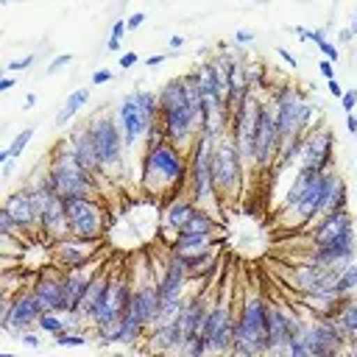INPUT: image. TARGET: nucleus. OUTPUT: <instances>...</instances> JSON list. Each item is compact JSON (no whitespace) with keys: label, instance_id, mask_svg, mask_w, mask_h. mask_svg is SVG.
Here are the masks:
<instances>
[{"label":"nucleus","instance_id":"a19ab883","mask_svg":"<svg viewBox=\"0 0 357 357\" xmlns=\"http://www.w3.org/2000/svg\"><path fill=\"white\" fill-rule=\"evenodd\" d=\"M318 50H321V53H324V59H326V61H332V64L340 59V47H337L335 42H329V39H326V42H321V45H318Z\"/></svg>","mask_w":357,"mask_h":357},{"label":"nucleus","instance_id":"e2e57ef3","mask_svg":"<svg viewBox=\"0 0 357 357\" xmlns=\"http://www.w3.org/2000/svg\"><path fill=\"white\" fill-rule=\"evenodd\" d=\"M112 357H128V354H126V351H114Z\"/></svg>","mask_w":357,"mask_h":357},{"label":"nucleus","instance_id":"c9c22d12","mask_svg":"<svg viewBox=\"0 0 357 357\" xmlns=\"http://www.w3.org/2000/svg\"><path fill=\"white\" fill-rule=\"evenodd\" d=\"M31 139H33V126H25V128L11 139V145H8V162H17V159L22 156V151L28 148Z\"/></svg>","mask_w":357,"mask_h":357},{"label":"nucleus","instance_id":"4c0bfd02","mask_svg":"<svg viewBox=\"0 0 357 357\" xmlns=\"http://www.w3.org/2000/svg\"><path fill=\"white\" fill-rule=\"evenodd\" d=\"M56 346H64V349H78V346H86L89 343V335L86 332H61L53 337Z\"/></svg>","mask_w":357,"mask_h":357},{"label":"nucleus","instance_id":"39448f33","mask_svg":"<svg viewBox=\"0 0 357 357\" xmlns=\"http://www.w3.org/2000/svg\"><path fill=\"white\" fill-rule=\"evenodd\" d=\"M273 114H276V128H279V139L287 142L293 137H304L312 128V117L315 109L307 98V92L301 86L293 84H279L271 89L268 95Z\"/></svg>","mask_w":357,"mask_h":357},{"label":"nucleus","instance_id":"0e129e2a","mask_svg":"<svg viewBox=\"0 0 357 357\" xmlns=\"http://www.w3.org/2000/svg\"><path fill=\"white\" fill-rule=\"evenodd\" d=\"M0 357H17V354H14V351H3Z\"/></svg>","mask_w":357,"mask_h":357},{"label":"nucleus","instance_id":"79ce46f5","mask_svg":"<svg viewBox=\"0 0 357 357\" xmlns=\"http://www.w3.org/2000/svg\"><path fill=\"white\" fill-rule=\"evenodd\" d=\"M109 81H114V73H112L109 67L95 70V73H92V78H89V84H92V86H103V84H109Z\"/></svg>","mask_w":357,"mask_h":357},{"label":"nucleus","instance_id":"13d9d810","mask_svg":"<svg viewBox=\"0 0 357 357\" xmlns=\"http://www.w3.org/2000/svg\"><path fill=\"white\" fill-rule=\"evenodd\" d=\"M346 128H349V134L357 137V117L354 114H346Z\"/></svg>","mask_w":357,"mask_h":357},{"label":"nucleus","instance_id":"dca6fc26","mask_svg":"<svg viewBox=\"0 0 357 357\" xmlns=\"http://www.w3.org/2000/svg\"><path fill=\"white\" fill-rule=\"evenodd\" d=\"M39 315H42V307H39L36 296L31 293V287H20V290L14 293L11 318H8L6 332H8L11 337H20L22 332H33L36 324H39Z\"/></svg>","mask_w":357,"mask_h":357},{"label":"nucleus","instance_id":"2f4dec72","mask_svg":"<svg viewBox=\"0 0 357 357\" xmlns=\"http://www.w3.org/2000/svg\"><path fill=\"white\" fill-rule=\"evenodd\" d=\"M335 318H337L340 329L346 332V337H349V340H357V296H351Z\"/></svg>","mask_w":357,"mask_h":357},{"label":"nucleus","instance_id":"f03ea898","mask_svg":"<svg viewBox=\"0 0 357 357\" xmlns=\"http://www.w3.org/2000/svg\"><path fill=\"white\" fill-rule=\"evenodd\" d=\"M156 98H159V123H162L165 139L190 151L201 134V112L190 103L181 75L162 84L156 89Z\"/></svg>","mask_w":357,"mask_h":357},{"label":"nucleus","instance_id":"37998d69","mask_svg":"<svg viewBox=\"0 0 357 357\" xmlns=\"http://www.w3.org/2000/svg\"><path fill=\"white\" fill-rule=\"evenodd\" d=\"M340 106L346 114H354V106H357V89H346L343 98H340Z\"/></svg>","mask_w":357,"mask_h":357},{"label":"nucleus","instance_id":"f8f14e48","mask_svg":"<svg viewBox=\"0 0 357 357\" xmlns=\"http://www.w3.org/2000/svg\"><path fill=\"white\" fill-rule=\"evenodd\" d=\"M234 318H237V310L229 301L223 298L212 301L206 324L201 329L209 346V357H229L234 351Z\"/></svg>","mask_w":357,"mask_h":357},{"label":"nucleus","instance_id":"393cba45","mask_svg":"<svg viewBox=\"0 0 357 357\" xmlns=\"http://www.w3.org/2000/svg\"><path fill=\"white\" fill-rule=\"evenodd\" d=\"M109 284H112V273L109 271H92L89 284H86V296H84V307H81V318L86 321V326L95 321V315L100 312V307L109 298Z\"/></svg>","mask_w":357,"mask_h":357},{"label":"nucleus","instance_id":"423d86ee","mask_svg":"<svg viewBox=\"0 0 357 357\" xmlns=\"http://www.w3.org/2000/svg\"><path fill=\"white\" fill-rule=\"evenodd\" d=\"M265 318L268 298L254 293L237 307L234 318V357H265Z\"/></svg>","mask_w":357,"mask_h":357},{"label":"nucleus","instance_id":"c85d7f7f","mask_svg":"<svg viewBox=\"0 0 357 357\" xmlns=\"http://www.w3.org/2000/svg\"><path fill=\"white\" fill-rule=\"evenodd\" d=\"M89 98H92V89L89 86H78V89H73L70 95H67V100L61 103V109L56 112V117H53V123L61 128V126H67L86 103H89Z\"/></svg>","mask_w":357,"mask_h":357},{"label":"nucleus","instance_id":"412c9836","mask_svg":"<svg viewBox=\"0 0 357 357\" xmlns=\"http://www.w3.org/2000/svg\"><path fill=\"white\" fill-rule=\"evenodd\" d=\"M67 142H70V151H73V156H75V162L92 176V178H103V173H100V159H98V151H95V142H92V134H89V126L84 123V126H78L70 137H67Z\"/></svg>","mask_w":357,"mask_h":357},{"label":"nucleus","instance_id":"5fc2aeb1","mask_svg":"<svg viewBox=\"0 0 357 357\" xmlns=\"http://www.w3.org/2000/svg\"><path fill=\"white\" fill-rule=\"evenodd\" d=\"M181 45H184V36H181V33H176V36H170L167 50H170V53H178V50H181Z\"/></svg>","mask_w":357,"mask_h":357},{"label":"nucleus","instance_id":"e433bc0d","mask_svg":"<svg viewBox=\"0 0 357 357\" xmlns=\"http://www.w3.org/2000/svg\"><path fill=\"white\" fill-rule=\"evenodd\" d=\"M128 33V28H126V20H114L112 22V31H109V39H106V50L109 53H117L120 47H123V36Z\"/></svg>","mask_w":357,"mask_h":357},{"label":"nucleus","instance_id":"09e8293b","mask_svg":"<svg viewBox=\"0 0 357 357\" xmlns=\"http://www.w3.org/2000/svg\"><path fill=\"white\" fill-rule=\"evenodd\" d=\"M139 61V56H137V50H128V53H123L120 56V61H117V67H123V70H131L134 64Z\"/></svg>","mask_w":357,"mask_h":357},{"label":"nucleus","instance_id":"603ef678","mask_svg":"<svg viewBox=\"0 0 357 357\" xmlns=\"http://www.w3.org/2000/svg\"><path fill=\"white\" fill-rule=\"evenodd\" d=\"M326 89H329V95H332V98H337V100H340V98H343V92H346V89L340 86V81H337V78L326 81Z\"/></svg>","mask_w":357,"mask_h":357},{"label":"nucleus","instance_id":"7c9ffc66","mask_svg":"<svg viewBox=\"0 0 357 357\" xmlns=\"http://www.w3.org/2000/svg\"><path fill=\"white\" fill-rule=\"evenodd\" d=\"M354 290H357V262H349V265H343L337 271L332 296L335 298H343V296H354Z\"/></svg>","mask_w":357,"mask_h":357},{"label":"nucleus","instance_id":"49530a36","mask_svg":"<svg viewBox=\"0 0 357 357\" xmlns=\"http://www.w3.org/2000/svg\"><path fill=\"white\" fill-rule=\"evenodd\" d=\"M257 36H254V31H245V28H237L234 31V42L240 45V47H245V45H251Z\"/></svg>","mask_w":357,"mask_h":357},{"label":"nucleus","instance_id":"6ab92c4d","mask_svg":"<svg viewBox=\"0 0 357 357\" xmlns=\"http://www.w3.org/2000/svg\"><path fill=\"white\" fill-rule=\"evenodd\" d=\"M307 231H310V243H312V245L332 243V240H337V237L354 234V215H351V209H340V212L324 215V218H321L315 226H310Z\"/></svg>","mask_w":357,"mask_h":357},{"label":"nucleus","instance_id":"a18cd8bd","mask_svg":"<svg viewBox=\"0 0 357 357\" xmlns=\"http://www.w3.org/2000/svg\"><path fill=\"white\" fill-rule=\"evenodd\" d=\"M17 340H20L22 346H28V349H39V346H42V337H39L36 332H22Z\"/></svg>","mask_w":357,"mask_h":357},{"label":"nucleus","instance_id":"ea45409f","mask_svg":"<svg viewBox=\"0 0 357 357\" xmlns=\"http://www.w3.org/2000/svg\"><path fill=\"white\" fill-rule=\"evenodd\" d=\"M70 61H73V53H59V56H56V59L47 64V75H56V73H61V70H64Z\"/></svg>","mask_w":357,"mask_h":357},{"label":"nucleus","instance_id":"4d7b16f0","mask_svg":"<svg viewBox=\"0 0 357 357\" xmlns=\"http://www.w3.org/2000/svg\"><path fill=\"white\" fill-rule=\"evenodd\" d=\"M14 84H17V78H14V75H3V78H0V92L14 89Z\"/></svg>","mask_w":357,"mask_h":357},{"label":"nucleus","instance_id":"f257e3e1","mask_svg":"<svg viewBox=\"0 0 357 357\" xmlns=\"http://www.w3.org/2000/svg\"><path fill=\"white\" fill-rule=\"evenodd\" d=\"M187 176H190V151L159 142L153 148H142L139 159V184L145 195L151 198H176L187 192Z\"/></svg>","mask_w":357,"mask_h":357},{"label":"nucleus","instance_id":"8fccbe9b","mask_svg":"<svg viewBox=\"0 0 357 357\" xmlns=\"http://www.w3.org/2000/svg\"><path fill=\"white\" fill-rule=\"evenodd\" d=\"M276 56H279V59H282V61H284L290 70H296V67H298V59H296L290 50H284V47H276Z\"/></svg>","mask_w":357,"mask_h":357},{"label":"nucleus","instance_id":"a211bd4d","mask_svg":"<svg viewBox=\"0 0 357 357\" xmlns=\"http://www.w3.org/2000/svg\"><path fill=\"white\" fill-rule=\"evenodd\" d=\"M3 209L11 215V220L17 223V229H20L25 237L39 234V212H36L33 198H31V192H28L25 187L14 190V192L3 201Z\"/></svg>","mask_w":357,"mask_h":357},{"label":"nucleus","instance_id":"4be33fe9","mask_svg":"<svg viewBox=\"0 0 357 357\" xmlns=\"http://www.w3.org/2000/svg\"><path fill=\"white\" fill-rule=\"evenodd\" d=\"M159 293H156V282H142L134 287V298H131V307H128V315H134L145 329H151L159 318Z\"/></svg>","mask_w":357,"mask_h":357},{"label":"nucleus","instance_id":"0eeeda50","mask_svg":"<svg viewBox=\"0 0 357 357\" xmlns=\"http://www.w3.org/2000/svg\"><path fill=\"white\" fill-rule=\"evenodd\" d=\"M89 134H92V142H95V151H98V159H100V173L103 178H120L123 173V159H126V142H123V134H120V126L114 120L112 112H95L89 120Z\"/></svg>","mask_w":357,"mask_h":357},{"label":"nucleus","instance_id":"864d4df0","mask_svg":"<svg viewBox=\"0 0 357 357\" xmlns=\"http://www.w3.org/2000/svg\"><path fill=\"white\" fill-rule=\"evenodd\" d=\"M307 42H315V45H321V42H326V33H324L321 28H310V31H307Z\"/></svg>","mask_w":357,"mask_h":357},{"label":"nucleus","instance_id":"9d476101","mask_svg":"<svg viewBox=\"0 0 357 357\" xmlns=\"http://www.w3.org/2000/svg\"><path fill=\"white\" fill-rule=\"evenodd\" d=\"M212 178H215L218 198H226V201L240 198L245 170H243V159H240V153L229 137H223L212 145Z\"/></svg>","mask_w":357,"mask_h":357},{"label":"nucleus","instance_id":"bb28decb","mask_svg":"<svg viewBox=\"0 0 357 357\" xmlns=\"http://www.w3.org/2000/svg\"><path fill=\"white\" fill-rule=\"evenodd\" d=\"M215 243H218V237H209V234H176L167 243V251H170V257L190 259V257L212 254L215 251Z\"/></svg>","mask_w":357,"mask_h":357},{"label":"nucleus","instance_id":"1a4fd4ad","mask_svg":"<svg viewBox=\"0 0 357 357\" xmlns=\"http://www.w3.org/2000/svg\"><path fill=\"white\" fill-rule=\"evenodd\" d=\"M212 145L215 142H209L204 137L195 139V145L190 148V176H187V195L209 212L220 204L215 178H212Z\"/></svg>","mask_w":357,"mask_h":357},{"label":"nucleus","instance_id":"9b49d317","mask_svg":"<svg viewBox=\"0 0 357 357\" xmlns=\"http://www.w3.org/2000/svg\"><path fill=\"white\" fill-rule=\"evenodd\" d=\"M67 223H70V237L81 243H98L106 231V215L98 198H67L64 201Z\"/></svg>","mask_w":357,"mask_h":357},{"label":"nucleus","instance_id":"680f3d73","mask_svg":"<svg viewBox=\"0 0 357 357\" xmlns=\"http://www.w3.org/2000/svg\"><path fill=\"white\" fill-rule=\"evenodd\" d=\"M349 31L357 36V14H354V20H351V25H349Z\"/></svg>","mask_w":357,"mask_h":357},{"label":"nucleus","instance_id":"72a5a7b5","mask_svg":"<svg viewBox=\"0 0 357 357\" xmlns=\"http://www.w3.org/2000/svg\"><path fill=\"white\" fill-rule=\"evenodd\" d=\"M36 329H39L42 335L56 337V335H61V332L67 329V326H64V315H59V312H42V315H39Z\"/></svg>","mask_w":357,"mask_h":357},{"label":"nucleus","instance_id":"c756f323","mask_svg":"<svg viewBox=\"0 0 357 357\" xmlns=\"http://www.w3.org/2000/svg\"><path fill=\"white\" fill-rule=\"evenodd\" d=\"M218 229H220L218 218H215L209 209L198 206V209L190 215V220L181 226L178 234H209V237H218Z\"/></svg>","mask_w":357,"mask_h":357},{"label":"nucleus","instance_id":"58836bf2","mask_svg":"<svg viewBox=\"0 0 357 357\" xmlns=\"http://www.w3.org/2000/svg\"><path fill=\"white\" fill-rule=\"evenodd\" d=\"M33 61H36V56H33V53H28V56H22V59H14V61H8V64H6V75L25 73V70H28Z\"/></svg>","mask_w":357,"mask_h":357},{"label":"nucleus","instance_id":"052dcab7","mask_svg":"<svg viewBox=\"0 0 357 357\" xmlns=\"http://www.w3.org/2000/svg\"><path fill=\"white\" fill-rule=\"evenodd\" d=\"M33 103H36V95H33V92H31V95H28V98H25V109H31V106H33Z\"/></svg>","mask_w":357,"mask_h":357},{"label":"nucleus","instance_id":"a878e982","mask_svg":"<svg viewBox=\"0 0 357 357\" xmlns=\"http://www.w3.org/2000/svg\"><path fill=\"white\" fill-rule=\"evenodd\" d=\"M198 209V204L187 195V192H181V195H176V198H170L167 204H165V209H162V231H170L173 237L181 231V226L190 220V215Z\"/></svg>","mask_w":357,"mask_h":357},{"label":"nucleus","instance_id":"4468645a","mask_svg":"<svg viewBox=\"0 0 357 357\" xmlns=\"http://www.w3.org/2000/svg\"><path fill=\"white\" fill-rule=\"evenodd\" d=\"M332 165H335V134L326 126H321V128L312 126L304 134L298 167H310L315 173H329V170H335Z\"/></svg>","mask_w":357,"mask_h":357},{"label":"nucleus","instance_id":"3c124183","mask_svg":"<svg viewBox=\"0 0 357 357\" xmlns=\"http://www.w3.org/2000/svg\"><path fill=\"white\" fill-rule=\"evenodd\" d=\"M318 73H321L326 81H332V78H335V64L326 61V59H321V61H318Z\"/></svg>","mask_w":357,"mask_h":357},{"label":"nucleus","instance_id":"f704fd0d","mask_svg":"<svg viewBox=\"0 0 357 357\" xmlns=\"http://www.w3.org/2000/svg\"><path fill=\"white\" fill-rule=\"evenodd\" d=\"M176 357H209L206 337H204V335H190V337L184 340V346L178 349Z\"/></svg>","mask_w":357,"mask_h":357},{"label":"nucleus","instance_id":"473e14b6","mask_svg":"<svg viewBox=\"0 0 357 357\" xmlns=\"http://www.w3.org/2000/svg\"><path fill=\"white\" fill-rule=\"evenodd\" d=\"M301 142H304V137H293V139L282 142V148H279V159H276V170H284V167H290L293 162H298Z\"/></svg>","mask_w":357,"mask_h":357},{"label":"nucleus","instance_id":"cd10ccee","mask_svg":"<svg viewBox=\"0 0 357 357\" xmlns=\"http://www.w3.org/2000/svg\"><path fill=\"white\" fill-rule=\"evenodd\" d=\"M209 307H212V304L206 301L204 293H192V296H187L184 310L176 315V321L184 326L187 337H190V335H201V329H204V324H206V315H209Z\"/></svg>","mask_w":357,"mask_h":357},{"label":"nucleus","instance_id":"6e6d98bb","mask_svg":"<svg viewBox=\"0 0 357 357\" xmlns=\"http://www.w3.org/2000/svg\"><path fill=\"white\" fill-rule=\"evenodd\" d=\"M165 59H167V53H153V56H148L142 64H145V67H159Z\"/></svg>","mask_w":357,"mask_h":357},{"label":"nucleus","instance_id":"bf43d9fd","mask_svg":"<svg viewBox=\"0 0 357 357\" xmlns=\"http://www.w3.org/2000/svg\"><path fill=\"white\" fill-rule=\"evenodd\" d=\"M351 36H354V33H351V31H349V28H346V31H340V36H337V39H340V42H349V39H351Z\"/></svg>","mask_w":357,"mask_h":357},{"label":"nucleus","instance_id":"de8ad7c7","mask_svg":"<svg viewBox=\"0 0 357 357\" xmlns=\"http://www.w3.org/2000/svg\"><path fill=\"white\" fill-rule=\"evenodd\" d=\"M287 357H312V354H310V349L301 340H296V343L287 346Z\"/></svg>","mask_w":357,"mask_h":357},{"label":"nucleus","instance_id":"5701e85b","mask_svg":"<svg viewBox=\"0 0 357 357\" xmlns=\"http://www.w3.org/2000/svg\"><path fill=\"white\" fill-rule=\"evenodd\" d=\"M31 293L36 296L42 312H59L61 315V273L39 271L31 282Z\"/></svg>","mask_w":357,"mask_h":357},{"label":"nucleus","instance_id":"2eb2a0df","mask_svg":"<svg viewBox=\"0 0 357 357\" xmlns=\"http://www.w3.org/2000/svg\"><path fill=\"white\" fill-rule=\"evenodd\" d=\"M337 271L340 268H326V265H318V262H301V265L293 268L290 282L301 293V298L304 296H332Z\"/></svg>","mask_w":357,"mask_h":357},{"label":"nucleus","instance_id":"f3484780","mask_svg":"<svg viewBox=\"0 0 357 357\" xmlns=\"http://www.w3.org/2000/svg\"><path fill=\"white\" fill-rule=\"evenodd\" d=\"M354 254H357V234H346L332 243L312 245V251L307 254V262H318L326 268H343V265L354 262Z\"/></svg>","mask_w":357,"mask_h":357},{"label":"nucleus","instance_id":"aec40b11","mask_svg":"<svg viewBox=\"0 0 357 357\" xmlns=\"http://www.w3.org/2000/svg\"><path fill=\"white\" fill-rule=\"evenodd\" d=\"M89 276H92V271L86 273L84 268L81 271H61V315H78L81 318Z\"/></svg>","mask_w":357,"mask_h":357},{"label":"nucleus","instance_id":"c03bdc74","mask_svg":"<svg viewBox=\"0 0 357 357\" xmlns=\"http://www.w3.org/2000/svg\"><path fill=\"white\" fill-rule=\"evenodd\" d=\"M142 22H145V11H131V14L126 17V28H128V33H134Z\"/></svg>","mask_w":357,"mask_h":357},{"label":"nucleus","instance_id":"7ed1b4c3","mask_svg":"<svg viewBox=\"0 0 357 357\" xmlns=\"http://www.w3.org/2000/svg\"><path fill=\"white\" fill-rule=\"evenodd\" d=\"M45 178L61 201H67V198H95V192L100 187V181L92 178L75 162L67 139L53 145V151L47 156V165H45Z\"/></svg>","mask_w":357,"mask_h":357},{"label":"nucleus","instance_id":"b1692460","mask_svg":"<svg viewBox=\"0 0 357 357\" xmlns=\"http://www.w3.org/2000/svg\"><path fill=\"white\" fill-rule=\"evenodd\" d=\"M92 245L95 243H81L75 237H67L53 245V262L61 271H81L92 257Z\"/></svg>","mask_w":357,"mask_h":357},{"label":"nucleus","instance_id":"6e6552de","mask_svg":"<svg viewBox=\"0 0 357 357\" xmlns=\"http://www.w3.org/2000/svg\"><path fill=\"white\" fill-rule=\"evenodd\" d=\"M25 190L31 192L33 206H36V212H39V234H42L50 245L67 240V237H70V223H67L64 201L53 192V187L47 184L45 173L36 176V178H31V181L25 184Z\"/></svg>","mask_w":357,"mask_h":357},{"label":"nucleus","instance_id":"ddd939ff","mask_svg":"<svg viewBox=\"0 0 357 357\" xmlns=\"http://www.w3.org/2000/svg\"><path fill=\"white\" fill-rule=\"evenodd\" d=\"M279 148H282V139H279V128H276V114H273L271 100L262 98L259 100V114H257V137H254V162H251V167L257 173H265V170L276 167Z\"/></svg>","mask_w":357,"mask_h":357},{"label":"nucleus","instance_id":"20e7f679","mask_svg":"<svg viewBox=\"0 0 357 357\" xmlns=\"http://www.w3.org/2000/svg\"><path fill=\"white\" fill-rule=\"evenodd\" d=\"M114 120L120 126L126 151L145 142L148 128L159 120V98L153 89H134L126 92L114 106Z\"/></svg>","mask_w":357,"mask_h":357}]
</instances>
